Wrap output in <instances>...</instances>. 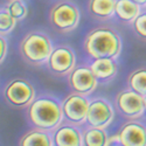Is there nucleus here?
<instances>
[{
	"label": "nucleus",
	"mask_w": 146,
	"mask_h": 146,
	"mask_svg": "<svg viewBox=\"0 0 146 146\" xmlns=\"http://www.w3.org/2000/svg\"><path fill=\"white\" fill-rule=\"evenodd\" d=\"M28 123L36 129L52 132L63 121L62 101L50 94H41L26 108Z\"/></svg>",
	"instance_id": "f257e3e1"
},
{
	"label": "nucleus",
	"mask_w": 146,
	"mask_h": 146,
	"mask_svg": "<svg viewBox=\"0 0 146 146\" xmlns=\"http://www.w3.org/2000/svg\"><path fill=\"white\" fill-rule=\"evenodd\" d=\"M123 49L120 34L110 26H100L91 29L84 38L83 50L91 60H117Z\"/></svg>",
	"instance_id": "f03ea898"
},
{
	"label": "nucleus",
	"mask_w": 146,
	"mask_h": 146,
	"mask_svg": "<svg viewBox=\"0 0 146 146\" xmlns=\"http://www.w3.org/2000/svg\"><path fill=\"white\" fill-rule=\"evenodd\" d=\"M54 49L53 41L43 31L28 32L19 43V54L23 62L33 67H41L47 63Z\"/></svg>",
	"instance_id": "7ed1b4c3"
},
{
	"label": "nucleus",
	"mask_w": 146,
	"mask_h": 146,
	"mask_svg": "<svg viewBox=\"0 0 146 146\" xmlns=\"http://www.w3.org/2000/svg\"><path fill=\"white\" fill-rule=\"evenodd\" d=\"M48 21L55 32L60 34H69L80 25V8L72 0H58L52 6L48 13Z\"/></svg>",
	"instance_id": "20e7f679"
},
{
	"label": "nucleus",
	"mask_w": 146,
	"mask_h": 146,
	"mask_svg": "<svg viewBox=\"0 0 146 146\" xmlns=\"http://www.w3.org/2000/svg\"><path fill=\"white\" fill-rule=\"evenodd\" d=\"M3 95L6 103L13 109H26L36 97L34 86L28 80L21 77L7 82Z\"/></svg>",
	"instance_id": "39448f33"
},
{
	"label": "nucleus",
	"mask_w": 146,
	"mask_h": 146,
	"mask_svg": "<svg viewBox=\"0 0 146 146\" xmlns=\"http://www.w3.org/2000/svg\"><path fill=\"white\" fill-rule=\"evenodd\" d=\"M113 108L121 117L127 120L139 119L145 113L144 96L126 87L116 95Z\"/></svg>",
	"instance_id": "423d86ee"
},
{
	"label": "nucleus",
	"mask_w": 146,
	"mask_h": 146,
	"mask_svg": "<svg viewBox=\"0 0 146 146\" xmlns=\"http://www.w3.org/2000/svg\"><path fill=\"white\" fill-rule=\"evenodd\" d=\"M46 67L52 75L56 77H67L76 67L75 50L68 44H60L54 47Z\"/></svg>",
	"instance_id": "0eeeda50"
},
{
	"label": "nucleus",
	"mask_w": 146,
	"mask_h": 146,
	"mask_svg": "<svg viewBox=\"0 0 146 146\" xmlns=\"http://www.w3.org/2000/svg\"><path fill=\"white\" fill-rule=\"evenodd\" d=\"M90 100L88 96H83L76 92H71L62 101L63 121L82 127L86 125L87 112Z\"/></svg>",
	"instance_id": "6e6552de"
},
{
	"label": "nucleus",
	"mask_w": 146,
	"mask_h": 146,
	"mask_svg": "<svg viewBox=\"0 0 146 146\" xmlns=\"http://www.w3.org/2000/svg\"><path fill=\"white\" fill-rule=\"evenodd\" d=\"M115 117V108L104 97H95L89 102L86 124L94 127L105 129L111 125Z\"/></svg>",
	"instance_id": "1a4fd4ad"
},
{
	"label": "nucleus",
	"mask_w": 146,
	"mask_h": 146,
	"mask_svg": "<svg viewBox=\"0 0 146 146\" xmlns=\"http://www.w3.org/2000/svg\"><path fill=\"white\" fill-rule=\"evenodd\" d=\"M67 83L72 92L83 96L91 95L98 86L94 72L87 64L77 66L72 69V71L67 76Z\"/></svg>",
	"instance_id": "9d476101"
},
{
	"label": "nucleus",
	"mask_w": 146,
	"mask_h": 146,
	"mask_svg": "<svg viewBox=\"0 0 146 146\" xmlns=\"http://www.w3.org/2000/svg\"><path fill=\"white\" fill-rule=\"evenodd\" d=\"M119 146H146V125L140 120H127L115 136Z\"/></svg>",
	"instance_id": "9b49d317"
},
{
	"label": "nucleus",
	"mask_w": 146,
	"mask_h": 146,
	"mask_svg": "<svg viewBox=\"0 0 146 146\" xmlns=\"http://www.w3.org/2000/svg\"><path fill=\"white\" fill-rule=\"evenodd\" d=\"M54 146H83V135L80 126L62 121L52 131Z\"/></svg>",
	"instance_id": "f8f14e48"
},
{
	"label": "nucleus",
	"mask_w": 146,
	"mask_h": 146,
	"mask_svg": "<svg viewBox=\"0 0 146 146\" xmlns=\"http://www.w3.org/2000/svg\"><path fill=\"white\" fill-rule=\"evenodd\" d=\"M91 71L98 82V84L110 83L118 72L117 61L113 58H97L92 60L89 64Z\"/></svg>",
	"instance_id": "ddd939ff"
},
{
	"label": "nucleus",
	"mask_w": 146,
	"mask_h": 146,
	"mask_svg": "<svg viewBox=\"0 0 146 146\" xmlns=\"http://www.w3.org/2000/svg\"><path fill=\"white\" fill-rule=\"evenodd\" d=\"M117 0H89V14L100 21H106L115 17V7Z\"/></svg>",
	"instance_id": "4468645a"
},
{
	"label": "nucleus",
	"mask_w": 146,
	"mask_h": 146,
	"mask_svg": "<svg viewBox=\"0 0 146 146\" xmlns=\"http://www.w3.org/2000/svg\"><path fill=\"white\" fill-rule=\"evenodd\" d=\"M19 146H54L52 132L34 127L20 138Z\"/></svg>",
	"instance_id": "2eb2a0df"
},
{
	"label": "nucleus",
	"mask_w": 146,
	"mask_h": 146,
	"mask_svg": "<svg viewBox=\"0 0 146 146\" xmlns=\"http://www.w3.org/2000/svg\"><path fill=\"white\" fill-rule=\"evenodd\" d=\"M141 7L133 3L132 0H117L115 7V17L123 23H131L139 15L141 12Z\"/></svg>",
	"instance_id": "dca6fc26"
},
{
	"label": "nucleus",
	"mask_w": 146,
	"mask_h": 146,
	"mask_svg": "<svg viewBox=\"0 0 146 146\" xmlns=\"http://www.w3.org/2000/svg\"><path fill=\"white\" fill-rule=\"evenodd\" d=\"M83 135V146H108L110 141L108 132L105 129L94 127L89 125H83L82 127Z\"/></svg>",
	"instance_id": "f3484780"
},
{
	"label": "nucleus",
	"mask_w": 146,
	"mask_h": 146,
	"mask_svg": "<svg viewBox=\"0 0 146 146\" xmlns=\"http://www.w3.org/2000/svg\"><path fill=\"white\" fill-rule=\"evenodd\" d=\"M126 83L127 88L141 96H146V67H140L131 71Z\"/></svg>",
	"instance_id": "a211bd4d"
},
{
	"label": "nucleus",
	"mask_w": 146,
	"mask_h": 146,
	"mask_svg": "<svg viewBox=\"0 0 146 146\" xmlns=\"http://www.w3.org/2000/svg\"><path fill=\"white\" fill-rule=\"evenodd\" d=\"M5 8L18 22L25 20L28 15V7L23 0H9Z\"/></svg>",
	"instance_id": "6ab92c4d"
},
{
	"label": "nucleus",
	"mask_w": 146,
	"mask_h": 146,
	"mask_svg": "<svg viewBox=\"0 0 146 146\" xmlns=\"http://www.w3.org/2000/svg\"><path fill=\"white\" fill-rule=\"evenodd\" d=\"M17 20L12 18V15L6 11V8L0 9V34L1 35H8L13 32V29L17 26Z\"/></svg>",
	"instance_id": "aec40b11"
},
{
	"label": "nucleus",
	"mask_w": 146,
	"mask_h": 146,
	"mask_svg": "<svg viewBox=\"0 0 146 146\" xmlns=\"http://www.w3.org/2000/svg\"><path fill=\"white\" fill-rule=\"evenodd\" d=\"M131 26L137 38L146 42V9H141L139 15L131 23Z\"/></svg>",
	"instance_id": "412c9836"
},
{
	"label": "nucleus",
	"mask_w": 146,
	"mask_h": 146,
	"mask_svg": "<svg viewBox=\"0 0 146 146\" xmlns=\"http://www.w3.org/2000/svg\"><path fill=\"white\" fill-rule=\"evenodd\" d=\"M8 52V41L5 35L0 34V64H3L6 60Z\"/></svg>",
	"instance_id": "4be33fe9"
},
{
	"label": "nucleus",
	"mask_w": 146,
	"mask_h": 146,
	"mask_svg": "<svg viewBox=\"0 0 146 146\" xmlns=\"http://www.w3.org/2000/svg\"><path fill=\"white\" fill-rule=\"evenodd\" d=\"M132 1L139 5L141 8H146V0H132Z\"/></svg>",
	"instance_id": "5701e85b"
},
{
	"label": "nucleus",
	"mask_w": 146,
	"mask_h": 146,
	"mask_svg": "<svg viewBox=\"0 0 146 146\" xmlns=\"http://www.w3.org/2000/svg\"><path fill=\"white\" fill-rule=\"evenodd\" d=\"M108 146H119L118 143H117V140H116V138H115V136L112 138H110V141H109V145Z\"/></svg>",
	"instance_id": "b1692460"
},
{
	"label": "nucleus",
	"mask_w": 146,
	"mask_h": 146,
	"mask_svg": "<svg viewBox=\"0 0 146 146\" xmlns=\"http://www.w3.org/2000/svg\"><path fill=\"white\" fill-rule=\"evenodd\" d=\"M144 112L146 113V96H144Z\"/></svg>",
	"instance_id": "393cba45"
},
{
	"label": "nucleus",
	"mask_w": 146,
	"mask_h": 146,
	"mask_svg": "<svg viewBox=\"0 0 146 146\" xmlns=\"http://www.w3.org/2000/svg\"><path fill=\"white\" fill-rule=\"evenodd\" d=\"M8 1H9V0H8Z\"/></svg>",
	"instance_id": "a878e982"
}]
</instances>
